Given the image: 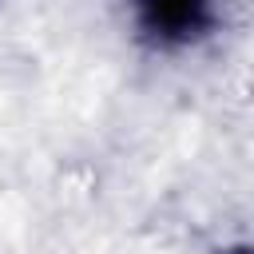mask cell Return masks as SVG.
<instances>
[{
	"instance_id": "2",
	"label": "cell",
	"mask_w": 254,
	"mask_h": 254,
	"mask_svg": "<svg viewBox=\"0 0 254 254\" xmlns=\"http://www.w3.org/2000/svg\"><path fill=\"white\" fill-rule=\"evenodd\" d=\"M218 254H254V250H250V242H234V246H226V250H218Z\"/></svg>"
},
{
	"instance_id": "3",
	"label": "cell",
	"mask_w": 254,
	"mask_h": 254,
	"mask_svg": "<svg viewBox=\"0 0 254 254\" xmlns=\"http://www.w3.org/2000/svg\"><path fill=\"white\" fill-rule=\"evenodd\" d=\"M0 4H4V0H0Z\"/></svg>"
},
{
	"instance_id": "1",
	"label": "cell",
	"mask_w": 254,
	"mask_h": 254,
	"mask_svg": "<svg viewBox=\"0 0 254 254\" xmlns=\"http://www.w3.org/2000/svg\"><path fill=\"white\" fill-rule=\"evenodd\" d=\"M131 32L159 56H183L222 32V0H123Z\"/></svg>"
}]
</instances>
